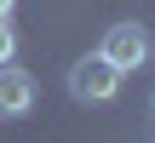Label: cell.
<instances>
[{"label": "cell", "mask_w": 155, "mask_h": 143, "mask_svg": "<svg viewBox=\"0 0 155 143\" xmlns=\"http://www.w3.org/2000/svg\"><path fill=\"white\" fill-rule=\"evenodd\" d=\"M12 11H17V0H0V23H12Z\"/></svg>", "instance_id": "5"}, {"label": "cell", "mask_w": 155, "mask_h": 143, "mask_svg": "<svg viewBox=\"0 0 155 143\" xmlns=\"http://www.w3.org/2000/svg\"><path fill=\"white\" fill-rule=\"evenodd\" d=\"M0 63H17V29L0 23Z\"/></svg>", "instance_id": "4"}, {"label": "cell", "mask_w": 155, "mask_h": 143, "mask_svg": "<svg viewBox=\"0 0 155 143\" xmlns=\"http://www.w3.org/2000/svg\"><path fill=\"white\" fill-rule=\"evenodd\" d=\"M69 97L75 103H115L121 97V69L109 63V57H98V52H86V57H75L69 63Z\"/></svg>", "instance_id": "1"}, {"label": "cell", "mask_w": 155, "mask_h": 143, "mask_svg": "<svg viewBox=\"0 0 155 143\" xmlns=\"http://www.w3.org/2000/svg\"><path fill=\"white\" fill-rule=\"evenodd\" d=\"M98 57H109L121 75L144 69V63H150V29H144V23H109L104 40H98Z\"/></svg>", "instance_id": "2"}, {"label": "cell", "mask_w": 155, "mask_h": 143, "mask_svg": "<svg viewBox=\"0 0 155 143\" xmlns=\"http://www.w3.org/2000/svg\"><path fill=\"white\" fill-rule=\"evenodd\" d=\"M150 115H155V97H150Z\"/></svg>", "instance_id": "6"}, {"label": "cell", "mask_w": 155, "mask_h": 143, "mask_svg": "<svg viewBox=\"0 0 155 143\" xmlns=\"http://www.w3.org/2000/svg\"><path fill=\"white\" fill-rule=\"evenodd\" d=\"M35 97H40V80H35L23 63H0V120L35 115Z\"/></svg>", "instance_id": "3"}]
</instances>
